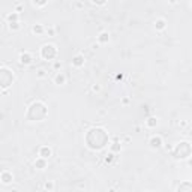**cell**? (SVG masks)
<instances>
[{"mask_svg":"<svg viewBox=\"0 0 192 192\" xmlns=\"http://www.w3.org/2000/svg\"><path fill=\"white\" fill-rule=\"evenodd\" d=\"M113 158H114V156H113V155H108V156H107V159H105V161H107V162H111V161H113Z\"/></svg>","mask_w":192,"mask_h":192,"instance_id":"obj_21","label":"cell"},{"mask_svg":"<svg viewBox=\"0 0 192 192\" xmlns=\"http://www.w3.org/2000/svg\"><path fill=\"white\" fill-rule=\"evenodd\" d=\"M156 29H164V21L162 20L156 21Z\"/></svg>","mask_w":192,"mask_h":192,"instance_id":"obj_18","label":"cell"},{"mask_svg":"<svg viewBox=\"0 0 192 192\" xmlns=\"http://www.w3.org/2000/svg\"><path fill=\"white\" fill-rule=\"evenodd\" d=\"M150 146H152L153 149L161 147V146H162V138H161V137H153V138L150 140Z\"/></svg>","mask_w":192,"mask_h":192,"instance_id":"obj_9","label":"cell"},{"mask_svg":"<svg viewBox=\"0 0 192 192\" xmlns=\"http://www.w3.org/2000/svg\"><path fill=\"white\" fill-rule=\"evenodd\" d=\"M33 32H35V33H38V35H41V33L44 32V27H42V26H39V24H36V26L33 27Z\"/></svg>","mask_w":192,"mask_h":192,"instance_id":"obj_13","label":"cell"},{"mask_svg":"<svg viewBox=\"0 0 192 192\" xmlns=\"http://www.w3.org/2000/svg\"><path fill=\"white\" fill-rule=\"evenodd\" d=\"M56 81H57L59 84H62V83H65V75H62V74H59V75L56 77Z\"/></svg>","mask_w":192,"mask_h":192,"instance_id":"obj_16","label":"cell"},{"mask_svg":"<svg viewBox=\"0 0 192 192\" xmlns=\"http://www.w3.org/2000/svg\"><path fill=\"white\" fill-rule=\"evenodd\" d=\"M33 5H38V6H44V5H47V2H33Z\"/></svg>","mask_w":192,"mask_h":192,"instance_id":"obj_20","label":"cell"},{"mask_svg":"<svg viewBox=\"0 0 192 192\" xmlns=\"http://www.w3.org/2000/svg\"><path fill=\"white\" fill-rule=\"evenodd\" d=\"M147 125H149L150 128H153V126H156V119H153V117H150V119L147 120Z\"/></svg>","mask_w":192,"mask_h":192,"instance_id":"obj_14","label":"cell"},{"mask_svg":"<svg viewBox=\"0 0 192 192\" xmlns=\"http://www.w3.org/2000/svg\"><path fill=\"white\" fill-rule=\"evenodd\" d=\"M86 143L93 150H101L108 143V134L102 128H92L86 135Z\"/></svg>","mask_w":192,"mask_h":192,"instance_id":"obj_1","label":"cell"},{"mask_svg":"<svg viewBox=\"0 0 192 192\" xmlns=\"http://www.w3.org/2000/svg\"><path fill=\"white\" fill-rule=\"evenodd\" d=\"M39 156L44 158V159L50 158V156H51V149H50V147H41V149H39Z\"/></svg>","mask_w":192,"mask_h":192,"instance_id":"obj_7","label":"cell"},{"mask_svg":"<svg viewBox=\"0 0 192 192\" xmlns=\"http://www.w3.org/2000/svg\"><path fill=\"white\" fill-rule=\"evenodd\" d=\"M2 182H3L5 185L11 183V182H12V174L8 173V171H3V173H2Z\"/></svg>","mask_w":192,"mask_h":192,"instance_id":"obj_10","label":"cell"},{"mask_svg":"<svg viewBox=\"0 0 192 192\" xmlns=\"http://www.w3.org/2000/svg\"><path fill=\"white\" fill-rule=\"evenodd\" d=\"M177 192H192V183L191 182H183L179 185Z\"/></svg>","mask_w":192,"mask_h":192,"instance_id":"obj_6","label":"cell"},{"mask_svg":"<svg viewBox=\"0 0 192 192\" xmlns=\"http://www.w3.org/2000/svg\"><path fill=\"white\" fill-rule=\"evenodd\" d=\"M191 153H192V147H191V144L186 143V141L179 143L176 146V149H174V156L177 159H186V158L191 156Z\"/></svg>","mask_w":192,"mask_h":192,"instance_id":"obj_3","label":"cell"},{"mask_svg":"<svg viewBox=\"0 0 192 192\" xmlns=\"http://www.w3.org/2000/svg\"><path fill=\"white\" fill-rule=\"evenodd\" d=\"M20 60H21V63L29 65V63H32V54H30V53H23V54L20 56Z\"/></svg>","mask_w":192,"mask_h":192,"instance_id":"obj_8","label":"cell"},{"mask_svg":"<svg viewBox=\"0 0 192 192\" xmlns=\"http://www.w3.org/2000/svg\"><path fill=\"white\" fill-rule=\"evenodd\" d=\"M53 186H54L53 182H47V183H45V188H47V189H53Z\"/></svg>","mask_w":192,"mask_h":192,"instance_id":"obj_19","label":"cell"},{"mask_svg":"<svg viewBox=\"0 0 192 192\" xmlns=\"http://www.w3.org/2000/svg\"><path fill=\"white\" fill-rule=\"evenodd\" d=\"M72 63H74V66H83L84 65V57L83 56H75L74 59H72Z\"/></svg>","mask_w":192,"mask_h":192,"instance_id":"obj_11","label":"cell"},{"mask_svg":"<svg viewBox=\"0 0 192 192\" xmlns=\"http://www.w3.org/2000/svg\"><path fill=\"white\" fill-rule=\"evenodd\" d=\"M56 54H57V50H56L54 45L47 44V45H44V47L41 48V56H42L45 60H53V59L56 57Z\"/></svg>","mask_w":192,"mask_h":192,"instance_id":"obj_5","label":"cell"},{"mask_svg":"<svg viewBox=\"0 0 192 192\" xmlns=\"http://www.w3.org/2000/svg\"><path fill=\"white\" fill-rule=\"evenodd\" d=\"M35 167L36 168H45V159L44 158H39L35 161Z\"/></svg>","mask_w":192,"mask_h":192,"instance_id":"obj_12","label":"cell"},{"mask_svg":"<svg viewBox=\"0 0 192 192\" xmlns=\"http://www.w3.org/2000/svg\"><path fill=\"white\" fill-rule=\"evenodd\" d=\"M99 41H101V42H108V33H102V35L99 36Z\"/></svg>","mask_w":192,"mask_h":192,"instance_id":"obj_15","label":"cell"},{"mask_svg":"<svg viewBox=\"0 0 192 192\" xmlns=\"http://www.w3.org/2000/svg\"><path fill=\"white\" fill-rule=\"evenodd\" d=\"M47 116V107L42 104V102H33L27 111V117L29 120H35V122H39L42 119H45Z\"/></svg>","mask_w":192,"mask_h":192,"instance_id":"obj_2","label":"cell"},{"mask_svg":"<svg viewBox=\"0 0 192 192\" xmlns=\"http://www.w3.org/2000/svg\"><path fill=\"white\" fill-rule=\"evenodd\" d=\"M9 27H11V29H14V30H15V29H18V21H12V23H9Z\"/></svg>","mask_w":192,"mask_h":192,"instance_id":"obj_17","label":"cell"},{"mask_svg":"<svg viewBox=\"0 0 192 192\" xmlns=\"http://www.w3.org/2000/svg\"><path fill=\"white\" fill-rule=\"evenodd\" d=\"M12 81H14L12 71H9L8 68H2L0 69V86L3 89H6V87H9L12 84Z\"/></svg>","mask_w":192,"mask_h":192,"instance_id":"obj_4","label":"cell"}]
</instances>
